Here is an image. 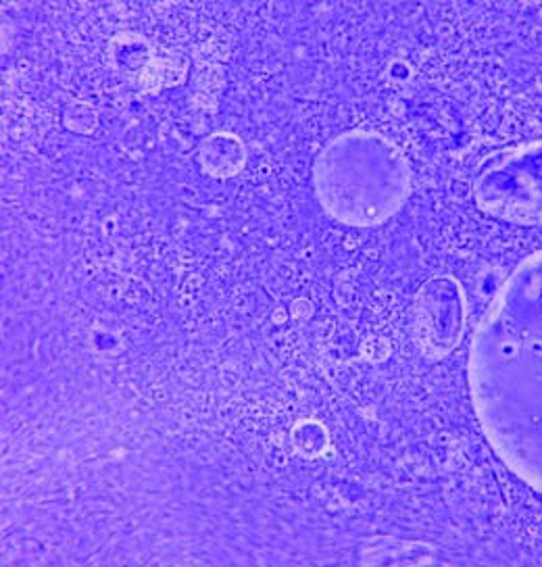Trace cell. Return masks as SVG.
<instances>
[{"instance_id": "obj_1", "label": "cell", "mask_w": 542, "mask_h": 567, "mask_svg": "<svg viewBox=\"0 0 542 567\" xmlns=\"http://www.w3.org/2000/svg\"><path fill=\"white\" fill-rule=\"evenodd\" d=\"M468 378L494 455L542 495V248L511 271L484 311Z\"/></svg>"}, {"instance_id": "obj_2", "label": "cell", "mask_w": 542, "mask_h": 567, "mask_svg": "<svg viewBox=\"0 0 542 567\" xmlns=\"http://www.w3.org/2000/svg\"><path fill=\"white\" fill-rule=\"evenodd\" d=\"M314 184L330 217L352 228H374L409 198L411 169L390 138L371 130H350L319 151Z\"/></svg>"}, {"instance_id": "obj_3", "label": "cell", "mask_w": 542, "mask_h": 567, "mask_svg": "<svg viewBox=\"0 0 542 567\" xmlns=\"http://www.w3.org/2000/svg\"><path fill=\"white\" fill-rule=\"evenodd\" d=\"M473 198L490 217L542 228V141L492 157L475 177Z\"/></svg>"}, {"instance_id": "obj_4", "label": "cell", "mask_w": 542, "mask_h": 567, "mask_svg": "<svg viewBox=\"0 0 542 567\" xmlns=\"http://www.w3.org/2000/svg\"><path fill=\"white\" fill-rule=\"evenodd\" d=\"M416 337L423 353H453L466 330V299L461 286L449 276L421 284L416 297Z\"/></svg>"}, {"instance_id": "obj_5", "label": "cell", "mask_w": 542, "mask_h": 567, "mask_svg": "<svg viewBox=\"0 0 542 567\" xmlns=\"http://www.w3.org/2000/svg\"><path fill=\"white\" fill-rule=\"evenodd\" d=\"M246 161L245 142L232 132H215L201 142L198 163L213 177L236 176Z\"/></svg>"}]
</instances>
